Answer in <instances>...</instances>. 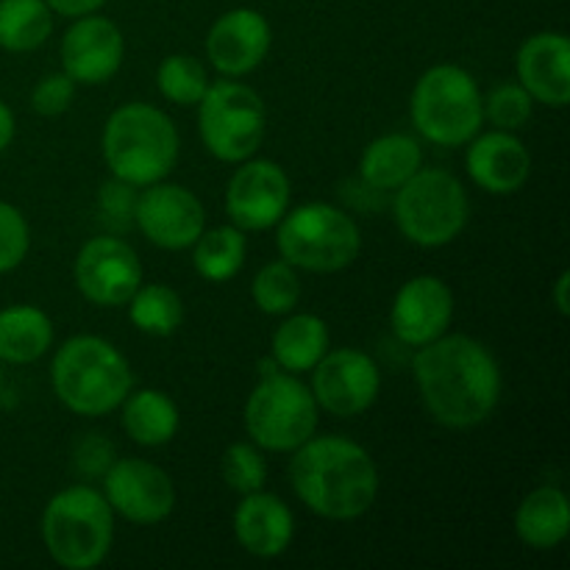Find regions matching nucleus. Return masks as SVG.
<instances>
[{"mask_svg": "<svg viewBox=\"0 0 570 570\" xmlns=\"http://www.w3.org/2000/svg\"><path fill=\"white\" fill-rule=\"evenodd\" d=\"M415 382L429 415L445 429H473L501 401V367L488 345L468 334H443L421 345Z\"/></svg>", "mask_w": 570, "mask_h": 570, "instance_id": "obj_1", "label": "nucleus"}, {"mask_svg": "<svg viewBox=\"0 0 570 570\" xmlns=\"http://www.w3.org/2000/svg\"><path fill=\"white\" fill-rule=\"evenodd\" d=\"M289 482L306 510L328 521H354L379 495V468L360 443L340 434L315 438L293 451Z\"/></svg>", "mask_w": 570, "mask_h": 570, "instance_id": "obj_2", "label": "nucleus"}, {"mask_svg": "<svg viewBox=\"0 0 570 570\" xmlns=\"http://www.w3.org/2000/svg\"><path fill=\"white\" fill-rule=\"evenodd\" d=\"M50 384L67 410L83 417H100L120 410L134 387V373L109 340L78 334L56 351Z\"/></svg>", "mask_w": 570, "mask_h": 570, "instance_id": "obj_3", "label": "nucleus"}, {"mask_svg": "<svg viewBox=\"0 0 570 570\" xmlns=\"http://www.w3.org/2000/svg\"><path fill=\"white\" fill-rule=\"evenodd\" d=\"M100 145L111 176L134 187H148L176 167L181 139L176 122L161 109L126 104L109 115Z\"/></svg>", "mask_w": 570, "mask_h": 570, "instance_id": "obj_4", "label": "nucleus"}, {"mask_svg": "<svg viewBox=\"0 0 570 570\" xmlns=\"http://www.w3.org/2000/svg\"><path fill=\"white\" fill-rule=\"evenodd\" d=\"M42 540L56 566L98 568L115 540V512L104 493L87 484H72L45 504Z\"/></svg>", "mask_w": 570, "mask_h": 570, "instance_id": "obj_5", "label": "nucleus"}, {"mask_svg": "<svg viewBox=\"0 0 570 570\" xmlns=\"http://www.w3.org/2000/svg\"><path fill=\"white\" fill-rule=\"evenodd\" d=\"M410 111L423 139L440 148H460L482 131V89L460 65L429 67L412 89Z\"/></svg>", "mask_w": 570, "mask_h": 570, "instance_id": "obj_6", "label": "nucleus"}, {"mask_svg": "<svg viewBox=\"0 0 570 570\" xmlns=\"http://www.w3.org/2000/svg\"><path fill=\"white\" fill-rule=\"evenodd\" d=\"M276 226L278 254L298 271L337 273L360 256L362 234L354 217L323 200L284 212Z\"/></svg>", "mask_w": 570, "mask_h": 570, "instance_id": "obj_7", "label": "nucleus"}, {"mask_svg": "<svg viewBox=\"0 0 570 570\" xmlns=\"http://www.w3.org/2000/svg\"><path fill=\"white\" fill-rule=\"evenodd\" d=\"M399 232L421 248H443L468 226L471 200L454 173L443 167H421L395 189L393 200Z\"/></svg>", "mask_w": 570, "mask_h": 570, "instance_id": "obj_8", "label": "nucleus"}, {"mask_svg": "<svg viewBox=\"0 0 570 570\" xmlns=\"http://www.w3.org/2000/svg\"><path fill=\"white\" fill-rule=\"evenodd\" d=\"M317 406L312 390L295 373L276 371L259 376L245 404V429L259 449L287 454L317 432Z\"/></svg>", "mask_w": 570, "mask_h": 570, "instance_id": "obj_9", "label": "nucleus"}, {"mask_svg": "<svg viewBox=\"0 0 570 570\" xmlns=\"http://www.w3.org/2000/svg\"><path fill=\"white\" fill-rule=\"evenodd\" d=\"M265 104L239 81L209 83L198 104V131L215 159L239 165L259 150L265 139Z\"/></svg>", "mask_w": 570, "mask_h": 570, "instance_id": "obj_10", "label": "nucleus"}, {"mask_svg": "<svg viewBox=\"0 0 570 570\" xmlns=\"http://www.w3.org/2000/svg\"><path fill=\"white\" fill-rule=\"evenodd\" d=\"M312 395L334 417H356L371 410L382 390L379 365L356 348L326 351L312 367Z\"/></svg>", "mask_w": 570, "mask_h": 570, "instance_id": "obj_11", "label": "nucleus"}, {"mask_svg": "<svg viewBox=\"0 0 570 570\" xmlns=\"http://www.w3.org/2000/svg\"><path fill=\"white\" fill-rule=\"evenodd\" d=\"M289 206V178L271 159H245L228 178L226 215L239 232H267Z\"/></svg>", "mask_w": 570, "mask_h": 570, "instance_id": "obj_12", "label": "nucleus"}, {"mask_svg": "<svg viewBox=\"0 0 570 570\" xmlns=\"http://www.w3.org/2000/svg\"><path fill=\"white\" fill-rule=\"evenodd\" d=\"M78 293L98 306L128 304L142 284V262L120 237H92L81 245L72 265Z\"/></svg>", "mask_w": 570, "mask_h": 570, "instance_id": "obj_13", "label": "nucleus"}, {"mask_svg": "<svg viewBox=\"0 0 570 570\" xmlns=\"http://www.w3.org/2000/svg\"><path fill=\"white\" fill-rule=\"evenodd\" d=\"M134 226L159 248L184 250L193 248V243L206 228V212L193 189L181 184H167L161 178L137 195Z\"/></svg>", "mask_w": 570, "mask_h": 570, "instance_id": "obj_14", "label": "nucleus"}, {"mask_svg": "<svg viewBox=\"0 0 570 570\" xmlns=\"http://www.w3.org/2000/svg\"><path fill=\"white\" fill-rule=\"evenodd\" d=\"M104 495L111 512L137 527H154L170 518L176 484L159 465L145 460H115L104 473Z\"/></svg>", "mask_w": 570, "mask_h": 570, "instance_id": "obj_15", "label": "nucleus"}, {"mask_svg": "<svg viewBox=\"0 0 570 570\" xmlns=\"http://www.w3.org/2000/svg\"><path fill=\"white\" fill-rule=\"evenodd\" d=\"M122 56H126V39L109 17H76L61 39V67L72 81L83 87H98L117 76Z\"/></svg>", "mask_w": 570, "mask_h": 570, "instance_id": "obj_16", "label": "nucleus"}, {"mask_svg": "<svg viewBox=\"0 0 570 570\" xmlns=\"http://www.w3.org/2000/svg\"><path fill=\"white\" fill-rule=\"evenodd\" d=\"M273 31L262 11L239 6L215 20L206 33V59L220 76L239 78L254 72L271 50Z\"/></svg>", "mask_w": 570, "mask_h": 570, "instance_id": "obj_17", "label": "nucleus"}, {"mask_svg": "<svg viewBox=\"0 0 570 570\" xmlns=\"http://www.w3.org/2000/svg\"><path fill=\"white\" fill-rule=\"evenodd\" d=\"M454 321V293L438 276H415L395 293L390 323L393 334L410 348L443 337Z\"/></svg>", "mask_w": 570, "mask_h": 570, "instance_id": "obj_18", "label": "nucleus"}, {"mask_svg": "<svg viewBox=\"0 0 570 570\" xmlns=\"http://www.w3.org/2000/svg\"><path fill=\"white\" fill-rule=\"evenodd\" d=\"M518 83L538 104L566 109L570 104V42L560 31H540L515 56Z\"/></svg>", "mask_w": 570, "mask_h": 570, "instance_id": "obj_19", "label": "nucleus"}, {"mask_svg": "<svg viewBox=\"0 0 570 570\" xmlns=\"http://www.w3.org/2000/svg\"><path fill=\"white\" fill-rule=\"evenodd\" d=\"M468 145H471L465 154L468 176L484 193L512 195L527 184L532 173V156L512 131L495 128V131L476 134Z\"/></svg>", "mask_w": 570, "mask_h": 570, "instance_id": "obj_20", "label": "nucleus"}, {"mask_svg": "<svg viewBox=\"0 0 570 570\" xmlns=\"http://www.w3.org/2000/svg\"><path fill=\"white\" fill-rule=\"evenodd\" d=\"M237 543L259 560H273L289 549L295 538V518L278 495L256 490L243 495L234 512Z\"/></svg>", "mask_w": 570, "mask_h": 570, "instance_id": "obj_21", "label": "nucleus"}, {"mask_svg": "<svg viewBox=\"0 0 570 570\" xmlns=\"http://www.w3.org/2000/svg\"><path fill=\"white\" fill-rule=\"evenodd\" d=\"M570 532L568 495L554 484L532 490L515 512V534L534 551L557 549Z\"/></svg>", "mask_w": 570, "mask_h": 570, "instance_id": "obj_22", "label": "nucleus"}, {"mask_svg": "<svg viewBox=\"0 0 570 570\" xmlns=\"http://www.w3.org/2000/svg\"><path fill=\"white\" fill-rule=\"evenodd\" d=\"M423 167L421 142L410 134H384L373 139L360 159V176L376 193H395Z\"/></svg>", "mask_w": 570, "mask_h": 570, "instance_id": "obj_23", "label": "nucleus"}, {"mask_svg": "<svg viewBox=\"0 0 570 570\" xmlns=\"http://www.w3.org/2000/svg\"><path fill=\"white\" fill-rule=\"evenodd\" d=\"M122 429L128 438L145 449H159L167 445L178 432V406L170 395L161 390H137L128 393L120 404Z\"/></svg>", "mask_w": 570, "mask_h": 570, "instance_id": "obj_24", "label": "nucleus"}, {"mask_svg": "<svg viewBox=\"0 0 570 570\" xmlns=\"http://www.w3.org/2000/svg\"><path fill=\"white\" fill-rule=\"evenodd\" d=\"M328 351V326L323 317L301 312L287 317L282 326L273 332L271 356L276 365L287 373H306L323 360Z\"/></svg>", "mask_w": 570, "mask_h": 570, "instance_id": "obj_25", "label": "nucleus"}, {"mask_svg": "<svg viewBox=\"0 0 570 570\" xmlns=\"http://www.w3.org/2000/svg\"><path fill=\"white\" fill-rule=\"evenodd\" d=\"M53 345V323L42 309L28 304L0 312V362L31 365Z\"/></svg>", "mask_w": 570, "mask_h": 570, "instance_id": "obj_26", "label": "nucleus"}, {"mask_svg": "<svg viewBox=\"0 0 570 570\" xmlns=\"http://www.w3.org/2000/svg\"><path fill=\"white\" fill-rule=\"evenodd\" d=\"M53 33V9L45 0H0V48L28 53Z\"/></svg>", "mask_w": 570, "mask_h": 570, "instance_id": "obj_27", "label": "nucleus"}, {"mask_svg": "<svg viewBox=\"0 0 570 570\" xmlns=\"http://www.w3.org/2000/svg\"><path fill=\"white\" fill-rule=\"evenodd\" d=\"M245 254H248L245 232H239L237 226L204 228L193 243L195 273L206 282L223 284L243 271Z\"/></svg>", "mask_w": 570, "mask_h": 570, "instance_id": "obj_28", "label": "nucleus"}, {"mask_svg": "<svg viewBox=\"0 0 570 570\" xmlns=\"http://www.w3.org/2000/svg\"><path fill=\"white\" fill-rule=\"evenodd\" d=\"M128 317L134 328L150 337H170L184 323V301L165 284H139L128 298Z\"/></svg>", "mask_w": 570, "mask_h": 570, "instance_id": "obj_29", "label": "nucleus"}, {"mask_svg": "<svg viewBox=\"0 0 570 570\" xmlns=\"http://www.w3.org/2000/svg\"><path fill=\"white\" fill-rule=\"evenodd\" d=\"M209 72L195 56L173 53L156 70V87L161 98L176 106H198L209 89Z\"/></svg>", "mask_w": 570, "mask_h": 570, "instance_id": "obj_30", "label": "nucleus"}, {"mask_svg": "<svg viewBox=\"0 0 570 570\" xmlns=\"http://www.w3.org/2000/svg\"><path fill=\"white\" fill-rule=\"evenodd\" d=\"M250 298L265 315H289L301 301L298 267L289 262H267L250 282Z\"/></svg>", "mask_w": 570, "mask_h": 570, "instance_id": "obj_31", "label": "nucleus"}, {"mask_svg": "<svg viewBox=\"0 0 570 570\" xmlns=\"http://www.w3.org/2000/svg\"><path fill=\"white\" fill-rule=\"evenodd\" d=\"M220 473L228 490H234L239 495H248L265 488L267 462L256 443H234L223 454Z\"/></svg>", "mask_w": 570, "mask_h": 570, "instance_id": "obj_32", "label": "nucleus"}, {"mask_svg": "<svg viewBox=\"0 0 570 570\" xmlns=\"http://www.w3.org/2000/svg\"><path fill=\"white\" fill-rule=\"evenodd\" d=\"M484 117L501 131H518L529 122L534 100L521 83H499L488 98H482Z\"/></svg>", "mask_w": 570, "mask_h": 570, "instance_id": "obj_33", "label": "nucleus"}, {"mask_svg": "<svg viewBox=\"0 0 570 570\" xmlns=\"http://www.w3.org/2000/svg\"><path fill=\"white\" fill-rule=\"evenodd\" d=\"M31 248V228L17 206L0 200V276L22 265Z\"/></svg>", "mask_w": 570, "mask_h": 570, "instance_id": "obj_34", "label": "nucleus"}, {"mask_svg": "<svg viewBox=\"0 0 570 570\" xmlns=\"http://www.w3.org/2000/svg\"><path fill=\"white\" fill-rule=\"evenodd\" d=\"M76 87L78 83L72 81L65 70L50 72V76H45L42 81L33 87L31 109L42 117L65 115L72 106V100H76Z\"/></svg>", "mask_w": 570, "mask_h": 570, "instance_id": "obj_35", "label": "nucleus"}, {"mask_svg": "<svg viewBox=\"0 0 570 570\" xmlns=\"http://www.w3.org/2000/svg\"><path fill=\"white\" fill-rule=\"evenodd\" d=\"M137 187L128 181H120V178H111L109 184L100 187L98 204L100 215H104L106 223H111L115 228L134 226V212H137Z\"/></svg>", "mask_w": 570, "mask_h": 570, "instance_id": "obj_36", "label": "nucleus"}, {"mask_svg": "<svg viewBox=\"0 0 570 570\" xmlns=\"http://www.w3.org/2000/svg\"><path fill=\"white\" fill-rule=\"evenodd\" d=\"M115 462V445L100 434H89L76 449V468L83 476H104Z\"/></svg>", "mask_w": 570, "mask_h": 570, "instance_id": "obj_37", "label": "nucleus"}, {"mask_svg": "<svg viewBox=\"0 0 570 570\" xmlns=\"http://www.w3.org/2000/svg\"><path fill=\"white\" fill-rule=\"evenodd\" d=\"M45 3L53 9V14L70 17V20H76V17L95 14V11H98L100 6L106 3V0H45Z\"/></svg>", "mask_w": 570, "mask_h": 570, "instance_id": "obj_38", "label": "nucleus"}, {"mask_svg": "<svg viewBox=\"0 0 570 570\" xmlns=\"http://www.w3.org/2000/svg\"><path fill=\"white\" fill-rule=\"evenodd\" d=\"M14 139V111L0 100V154L11 145Z\"/></svg>", "mask_w": 570, "mask_h": 570, "instance_id": "obj_39", "label": "nucleus"}, {"mask_svg": "<svg viewBox=\"0 0 570 570\" xmlns=\"http://www.w3.org/2000/svg\"><path fill=\"white\" fill-rule=\"evenodd\" d=\"M568 287H570V273L562 271L560 278L554 284V306L562 317L570 315V306H568Z\"/></svg>", "mask_w": 570, "mask_h": 570, "instance_id": "obj_40", "label": "nucleus"}]
</instances>
